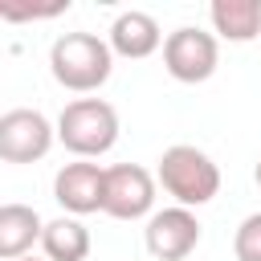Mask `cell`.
<instances>
[{
	"label": "cell",
	"mask_w": 261,
	"mask_h": 261,
	"mask_svg": "<svg viewBox=\"0 0 261 261\" xmlns=\"http://www.w3.org/2000/svg\"><path fill=\"white\" fill-rule=\"evenodd\" d=\"M41 249L49 261H86L90 257V228L77 216H57L41 228Z\"/></svg>",
	"instance_id": "cell-12"
},
{
	"label": "cell",
	"mask_w": 261,
	"mask_h": 261,
	"mask_svg": "<svg viewBox=\"0 0 261 261\" xmlns=\"http://www.w3.org/2000/svg\"><path fill=\"white\" fill-rule=\"evenodd\" d=\"M208 16L224 41L245 45V41L261 37V0H212Z\"/></svg>",
	"instance_id": "cell-11"
},
{
	"label": "cell",
	"mask_w": 261,
	"mask_h": 261,
	"mask_svg": "<svg viewBox=\"0 0 261 261\" xmlns=\"http://www.w3.org/2000/svg\"><path fill=\"white\" fill-rule=\"evenodd\" d=\"M61 12H69V0H49V4H37V0H0V20H12V24L53 20Z\"/></svg>",
	"instance_id": "cell-13"
},
{
	"label": "cell",
	"mask_w": 261,
	"mask_h": 261,
	"mask_svg": "<svg viewBox=\"0 0 261 261\" xmlns=\"http://www.w3.org/2000/svg\"><path fill=\"white\" fill-rule=\"evenodd\" d=\"M143 241H147V253L155 261H184L196 245H200V220L192 208H163V212H151L147 228H143Z\"/></svg>",
	"instance_id": "cell-7"
},
{
	"label": "cell",
	"mask_w": 261,
	"mask_h": 261,
	"mask_svg": "<svg viewBox=\"0 0 261 261\" xmlns=\"http://www.w3.org/2000/svg\"><path fill=\"white\" fill-rule=\"evenodd\" d=\"M102 175L106 167L98 163H65L57 175H53V200L69 212V216H90V212H102Z\"/></svg>",
	"instance_id": "cell-8"
},
{
	"label": "cell",
	"mask_w": 261,
	"mask_h": 261,
	"mask_svg": "<svg viewBox=\"0 0 261 261\" xmlns=\"http://www.w3.org/2000/svg\"><path fill=\"white\" fill-rule=\"evenodd\" d=\"M155 208V175L139 163H114L102 175V212L114 220H143Z\"/></svg>",
	"instance_id": "cell-5"
},
{
	"label": "cell",
	"mask_w": 261,
	"mask_h": 261,
	"mask_svg": "<svg viewBox=\"0 0 261 261\" xmlns=\"http://www.w3.org/2000/svg\"><path fill=\"white\" fill-rule=\"evenodd\" d=\"M155 179L163 184L167 196H175L179 208H200L220 192V167L208 159V151L192 143H175L159 155Z\"/></svg>",
	"instance_id": "cell-2"
},
{
	"label": "cell",
	"mask_w": 261,
	"mask_h": 261,
	"mask_svg": "<svg viewBox=\"0 0 261 261\" xmlns=\"http://www.w3.org/2000/svg\"><path fill=\"white\" fill-rule=\"evenodd\" d=\"M57 130L41 110L16 106L8 114H0V159L4 163H37L49 155Z\"/></svg>",
	"instance_id": "cell-6"
},
{
	"label": "cell",
	"mask_w": 261,
	"mask_h": 261,
	"mask_svg": "<svg viewBox=\"0 0 261 261\" xmlns=\"http://www.w3.org/2000/svg\"><path fill=\"white\" fill-rule=\"evenodd\" d=\"M216 61H220V45L204 29L184 24V29H175V33L163 37V69L175 82H184V86L208 82L216 73Z\"/></svg>",
	"instance_id": "cell-4"
},
{
	"label": "cell",
	"mask_w": 261,
	"mask_h": 261,
	"mask_svg": "<svg viewBox=\"0 0 261 261\" xmlns=\"http://www.w3.org/2000/svg\"><path fill=\"white\" fill-rule=\"evenodd\" d=\"M20 261H37V257H20Z\"/></svg>",
	"instance_id": "cell-16"
},
{
	"label": "cell",
	"mask_w": 261,
	"mask_h": 261,
	"mask_svg": "<svg viewBox=\"0 0 261 261\" xmlns=\"http://www.w3.org/2000/svg\"><path fill=\"white\" fill-rule=\"evenodd\" d=\"M41 228L45 220L33 204H0V261L29 257V249L41 245Z\"/></svg>",
	"instance_id": "cell-10"
},
{
	"label": "cell",
	"mask_w": 261,
	"mask_h": 261,
	"mask_svg": "<svg viewBox=\"0 0 261 261\" xmlns=\"http://www.w3.org/2000/svg\"><path fill=\"white\" fill-rule=\"evenodd\" d=\"M106 45H110V53H118V57L143 61V57H151V53L163 45V29H159V20H155L151 12L130 8V12H118V16H114Z\"/></svg>",
	"instance_id": "cell-9"
},
{
	"label": "cell",
	"mask_w": 261,
	"mask_h": 261,
	"mask_svg": "<svg viewBox=\"0 0 261 261\" xmlns=\"http://www.w3.org/2000/svg\"><path fill=\"white\" fill-rule=\"evenodd\" d=\"M232 253H237V261H261V212H249L237 224Z\"/></svg>",
	"instance_id": "cell-14"
},
{
	"label": "cell",
	"mask_w": 261,
	"mask_h": 261,
	"mask_svg": "<svg viewBox=\"0 0 261 261\" xmlns=\"http://www.w3.org/2000/svg\"><path fill=\"white\" fill-rule=\"evenodd\" d=\"M49 69H53L57 86H65L73 94H90V90L106 86V77L114 69V53L94 33H61L49 49Z\"/></svg>",
	"instance_id": "cell-1"
},
{
	"label": "cell",
	"mask_w": 261,
	"mask_h": 261,
	"mask_svg": "<svg viewBox=\"0 0 261 261\" xmlns=\"http://www.w3.org/2000/svg\"><path fill=\"white\" fill-rule=\"evenodd\" d=\"M253 175H257V184H261V159H257V171H253Z\"/></svg>",
	"instance_id": "cell-15"
},
{
	"label": "cell",
	"mask_w": 261,
	"mask_h": 261,
	"mask_svg": "<svg viewBox=\"0 0 261 261\" xmlns=\"http://www.w3.org/2000/svg\"><path fill=\"white\" fill-rule=\"evenodd\" d=\"M57 139L77 159H98L118 143V114L106 98H73L57 118Z\"/></svg>",
	"instance_id": "cell-3"
}]
</instances>
